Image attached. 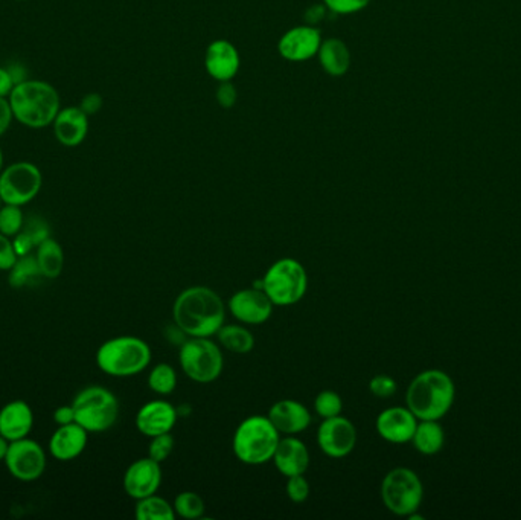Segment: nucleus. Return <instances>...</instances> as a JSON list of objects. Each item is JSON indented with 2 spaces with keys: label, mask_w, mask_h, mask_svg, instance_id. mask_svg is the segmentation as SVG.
Listing matches in <instances>:
<instances>
[{
  "label": "nucleus",
  "mask_w": 521,
  "mask_h": 520,
  "mask_svg": "<svg viewBox=\"0 0 521 520\" xmlns=\"http://www.w3.org/2000/svg\"><path fill=\"white\" fill-rule=\"evenodd\" d=\"M424 487L418 475L408 467H397L381 483V499L385 508L397 516H410L423 504Z\"/></svg>",
  "instance_id": "1a4fd4ad"
},
{
  "label": "nucleus",
  "mask_w": 521,
  "mask_h": 520,
  "mask_svg": "<svg viewBox=\"0 0 521 520\" xmlns=\"http://www.w3.org/2000/svg\"><path fill=\"white\" fill-rule=\"evenodd\" d=\"M35 258H37L38 267L43 273V278L48 280H57L60 277L63 267H65V252L61 244L57 240H44L43 243L38 244Z\"/></svg>",
  "instance_id": "a878e982"
},
{
  "label": "nucleus",
  "mask_w": 521,
  "mask_h": 520,
  "mask_svg": "<svg viewBox=\"0 0 521 520\" xmlns=\"http://www.w3.org/2000/svg\"><path fill=\"white\" fill-rule=\"evenodd\" d=\"M175 326L191 337H211L224 326L226 309L217 292L205 286L188 288L174 301Z\"/></svg>",
  "instance_id": "f257e3e1"
},
{
  "label": "nucleus",
  "mask_w": 521,
  "mask_h": 520,
  "mask_svg": "<svg viewBox=\"0 0 521 520\" xmlns=\"http://www.w3.org/2000/svg\"><path fill=\"white\" fill-rule=\"evenodd\" d=\"M287 494L294 504H302L310 498V483L307 481L305 475L288 477Z\"/></svg>",
  "instance_id": "f704fd0d"
},
{
  "label": "nucleus",
  "mask_w": 521,
  "mask_h": 520,
  "mask_svg": "<svg viewBox=\"0 0 521 520\" xmlns=\"http://www.w3.org/2000/svg\"><path fill=\"white\" fill-rule=\"evenodd\" d=\"M33 428L34 412L27 401H10L0 409V434L10 443L27 438Z\"/></svg>",
  "instance_id": "412c9836"
},
{
  "label": "nucleus",
  "mask_w": 521,
  "mask_h": 520,
  "mask_svg": "<svg viewBox=\"0 0 521 520\" xmlns=\"http://www.w3.org/2000/svg\"><path fill=\"white\" fill-rule=\"evenodd\" d=\"M25 225L22 206L6 205L4 203L0 208V233L6 237H16Z\"/></svg>",
  "instance_id": "2f4dec72"
},
{
  "label": "nucleus",
  "mask_w": 521,
  "mask_h": 520,
  "mask_svg": "<svg viewBox=\"0 0 521 520\" xmlns=\"http://www.w3.org/2000/svg\"><path fill=\"white\" fill-rule=\"evenodd\" d=\"M281 434L270 418L252 415L235 430L232 449L237 458L247 466H260L273 460Z\"/></svg>",
  "instance_id": "39448f33"
},
{
  "label": "nucleus",
  "mask_w": 521,
  "mask_h": 520,
  "mask_svg": "<svg viewBox=\"0 0 521 520\" xmlns=\"http://www.w3.org/2000/svg\"><path fill=\"white\" fill-rule=\"evenodd\" d=\"M325 5L337 14H353L369 5L370 0H323Z\"/></svg>",
  "instance_id": "4c0bfd02"
},
{
  "label": "nucleus",
  "mask_w": 521,
  "mask_h": 520,
  "mask_svg": "<svg viewBox=\"0 0 521 520\" xmlns=\"http://www.w3.org/2000/svg\"><path fill=\"white\" fill-rule=\"evenodd\" d=\"M369 390L378 398H389L397 392V382L389 375H375L370 379Z\"/></svg>",
  "instance_id": "c9c22d12"
},
{
  "label": "nucleus",
  "mask_w": 521,
  "mask_h": 520,
  "mask_svg": "<svg viewBox=\"0 0 521 520\" xmlns=\"http://www.w3.org/2000/svg\"><path fill=\"white\" fill-rule=\"evenodd\" d=\"M152 348L136 336H118L104 342L97 351L98 368L112 377L141 374L152 362Z\"/></svg>",
  "instance_id": "20e7f679"
},
{
  "label": "nucleus",
  "mask_w": 521,
  "mask_h": 520,
  "mask_svg": "<svg viewBox=\"0 0 521 520\" xmlns=\"http://www.w3.org/2000/svg\"><path fill=\"white\" fill-rule=\"evenodd\" d=\"M4 462L10 475L17 481L33 483L43 477L48 458L43 447L27 437L10 443Z\"/></svg>",
  "instance_id": "9b49d317"
},
{
  "label": "nucleus",
  "mask_w": 521,
  "mask_h": 520,
  "mask_svg": "<svg viewBox=\"0 0 521 520\" xmlns=\"http://www.w3.org/2000/svg\"><path fill=\"white\" fill-rule=\"evenodd\" d=\"M321 31L313 27H298L284 34L279 54L288 61H305L315 57L321 48Z\"/></svg>",
  "instance_id": "dca6fc26"
},
{
  "label": "nucleus",
  "mask_w": 521,
  "mask_h": 520,
  "mask_svg": "<svg viewBox=\"0 0 521 520\" xmlns=\"http://www.w3.org/2000/svg\"><path fill=\"white\" fill-rule=\"evenodd\" d=\"M12 114L29 129H44L60 112V95L50 83L27 80L19 83L8 97Z\"/></svg>",
  "instance_id": "7ed1b4c3"
},
{
  "label": "nucleus",
  "mask_w": 521,
  "mask_h": 520,
  "mask_svg": "<svg viewBox=\"0 0 521 520\" xmlns=\"http://www.w3.org/2000/svg\"><path fill=\"white\" fill-rule=\"evenodd\" d=\"M75 423L89 434H99L113 428L120 418V401L103 386H87L72 401Z\"/></svg>",
  "instance_id": "423d86ee"
},
{
  "label": "nucleus",
  "mask_w": 521,
  "mask_h": 520,
  "mask_svg": "<svg viewBox=\"0 0 521 520\" xmlns=\"http://www.w3.org/2000/svg\"><path fill=\"white\" fill-rule=\"evenodd\" d=\"M229 311L235 319L247 326H260L272 318L273 305L264 290L243 288L229 299Z\"/></svg>",
  "instance_id": "ddd939ff"
},
{
  "label": "nucleus",
  "mask_w": 521,
  "mask_h": 520,
  "mask_svg": "<svg viewBox=\"0 0 521 520\" xmlns=\"http://www.w3.org/2000/svg\"><path fill=\"white\" fill-rule=\"evenodd\" d=\"M175 423H177V411L168 401H150L137 412V430L148 438H152L156 435L169 434Z\"/></svg>",
  "instance_id": "f3484780"
},
{
  "label": "nucleus",
  "mask_w": 521,
  "mask_h": 520,
  "mask_svg": "<svg viewBox=\"0 0 521 520\" xmlns=\"http://www.w3.org/2000/svg\"><path fill=\"white\" fill-rule=\"evenodd\" d=\"M319 59L326 74L331 76H342L349 71L351 66V52L346 44L338 38H328L322 42L319 48Z\"/></svg>",
  "instance_id": "b1692460"
},
{
  "label": "nucleus",
  "mask_w": 521,
  "mask_h": 520,
  "mask_svg": "<svg viewBox=\"0 0 521 520\" xmlns=\"http://www.w3.org/2000/svg\"><path fill=\"white\" fill-rule=\"evenodd\" d=\"M180 366L197 383H211L223 373V352L209 337H191L179 352Z\"/></svg>",
  "instance_id": "6e6552de"
},
{
  "label": "nucleus",
  "mask_w": 521,
  "mask_h": 520,
  "mask_svg": "<svg viewBox=\"0 0 521 520\" xmlns=\"http://www.w3.org/2000/svg\"><path fill=\"white\" fill-rule=\"evenodd\" d=\"M456 397L455 382L440 369H427L416 375L406 394L408 407L418 420L446 417Z\"/></svg>",
  "instance_id": "f03ea898"
},
{
  "label": "nucleus",
  "mask_w": 521,
  "mask_h": 520,
  "mask_svg": "<svg viewBox=\"0 0 521 520\" xmlns=\"http://www.w3.org/2000/svg\"><path fill=\"white\" fill-rule=\"evenodd\" d=\"M54 422L57 426L74 423V422H75V412H74L72 405H65V406L57 407L54 411Z\"/></svg>",
  "instance_id": "c03bdc74"
},
{
  "label": "nucleus",
  "mask_w": 521,
  "mask_h": 520,
  "mask_svg": "<svg viewBox=\"0 0 521 520\" xmlns=\"http://www.w3.org/2000/svg\"><path fill=\"white\" fill-rule=\"evenodd\" d=\"M412 443L419 453L436 455L446 445L444 429L438 423V420H419Z\"/></svg>",
  "instance_id": "393cba45"
},
{
  "label": "nucleus",
  "mask_w": 521,
  "mask_h": 520,
  "mask_svg": "<svg viewBox=\"0 0 521 520\" xmlns=\"http://www.w3.org/2000/svg\"><path fill=\"white\" fill-rule=\"evenodd\" d=\"M160 484H162L160 462L152 460L150 456L135 461L124 475L125 493L135 500L158 493Z\"/></svg>",
  "instance_id": "4468645a"
},
{
  "label": "nucleus",
  "mask_w": 521,
  "mask_h": 520,
  "mask_svg": "<svg viewBox=\"0 0 521 520\" xmlns=\"http://www.w3.org/2000/svg\"><path fill=\"white\" fill-rule=\"evenodd\" d=\"M148 386L152 392L159 396H169L177 386V374L175 369L168 363H159L148 375Z\"/></svg>",
  "instance_id": "c756f323"
},
{
  "label": "nucleus",
  "mask_w": 521,
  "mask_h": 520,
  "mask_svg": "<svg viewBox=\"0 0 521 520\" xmlns=\"http://www.w3.org/2000/svg\"><path fill=\"white\" fill-rule=\"evenodd\" d=\"M42 278H43V273L38 267L35 255L29 254L25 255V256H19L16 264L10 271L8 281H10L12 288H22L37 284Z\"/></svg>",
  "instance_id": "cd10ccee"
},
{
  "label": "nucleus",
  "mask_w": 521,
  "mask_h": 520,
  "mask_svg": "<svg viewBox=\"0 0 521 520\" xmlns=\"http://www.w3.org/2000/svg\"><path fill=\"white\" fill-rule=\"evenodd\" d=\"M237 91H235V87L230 84L229 82L222 83V86L218 87L217 91V99L218 104L224 107V109H229V107H232L235 103H237Z\"/></svg>",
  "instance_id": "ea45409f"
},
{
  "label": "nucleus",
  "mask_w": 521,
  "mask_h": 520,
  "mask_svg": "<svg viewBox=\"0 0 521 520\" xmlns=\"http://www.w3.org/2000/svg\"><path fill=\"white\" fill-rule=\"evenodd\" d=\"M43 185V176L37 165L16 162L0 173V199L6 205L25 206L37 197Z\"/></svg>",
  "instance_id": "9d476101"
},
{
  "label": "nucleus",
  "mask_w": 521,
  "mask_h": 520,
  "mask_svg": "<svg viewBox=\"0 0 521 520\" xmlns=\"http://www.w3.org/2000/svg\"><path fill=\"white\" fill-rule=\"evenodd\" d=\"M89 432L80 424L69 423L58 426L50 439V453L55 460L69 462L86 450Z\"/></svg>",
  "instance_id": "aec40b11"
},
{
  "label": "nucleus",
  "mask_w": 521,
  "mask_h": 520,
  "mask_svg": "<svg viewBox=\"0 0 521 520\" xmlns=\"http://www.w3.org/2000/svg\"><path fill=\"white\" fill-rule=\"evenodd\" d=\"M2 169H4V153H2V148H0V173H2Z\"/></svg>",
  "instance_id": "8fccbe9b"
},
{
  "label": "nucleus",
  "mask_w": 521,
  "mask_h": 520,
  "mask_svg": "<svg viewBox=\"0 0 521 520\" xmlns=\"http://www.w3.org/2000/svg\"><path fill=\"white\" fill-rule=\"evenodd\" d=\"M217 337L228 351L235 354H247L255 348V337L245 327L223 326L218 330Z\"/></svg>",
  "instance_id": "bb28decb"
},
{
  "label": "nucleus",
  "mask_w": 521,
  "mask_h": 520,
  "mask_svg": "<svg viewBox=\"0 0 521 520\" xmlns=\"http://www.w3.org/2000/svg\"><path fill=\"white\" fill-rule=\"evenodd\" d=\"M14 114H12V104L8 98H0V136L5 135L12 127Z\"/></svg>",
  "instance_id": "a19ab883"
},
{
  "label": "nucleus",
  "mask_w": 521,
  "mask_h": 520,
  "mask_svg": "<svg viewBox=\"0 0 521 520\" xmlns=\"http://www.w3.org/2000/svg\"><path fill=\"white\" fill-rule=\"evenodd\" d=\"M206 69L217 82H230L239 69V54L234 44L217 40L206 51Z\"/></svg>",
  "instance_id": "4be33fe9"
},
{
  "label": "nucleus",
  "mask_w": 521,
  "mask_h": 520,
  "mask_svg": "<svg viewBox=\"0 0 521 520\" xmlns=\"http://www.w3.org/2000/svg\"><path fill=\"white\" fill-rule=\"evenodd\" d=\"M264 292L276 307H290L302 301L308 288L305 267L294 258H283L268 267L262 277Z\"/></svg>",
  "instance_id": "0eeeda50"
},
{
  "label": "nucleus",
  "mask_w": 521,
  "mask_h": 520,
  "mask_svg": "<svg viewBox=\"0 0 521 520\" xmlns=\"http://www.w3.org/2000/svg\"><path fill=\"white\" fill-rule=\"evenodd\" d=\"M8 447H10V441L4 435L0 434V461H5Z\"/></svg>",
  "instance_id": "09e8293b"
},
{
  "label": "nucleus",
  "mask_w": 521,
  "mask_h": 520,
  "mask_svg": "<svg viewBox=\"0 0 521 520\" xmlns=\"http://www.w3.org/2000/svg\"><path fill=\"white\" fill-rule=\"evenodd\" d=\"M323 17H325V8H322V6L317 5L313 6V8H310V10H308V12H307V16H305V19H307V22L310 23L311 27V25H315V23L321 22Z\"/></svg>",
  "instance_id": "de8ad7c7"
},
{
  "label": "nucleus",
  "mask_w": 521,
  "mask_h": 520,
  "mask_svg": "<svg viewBox=\"0 0 521 520\" xmlns=\"http://www.w3.org/2000/svg\"><path fill=\"white\" fill-rule=\"evenodd\" d=\"M16 83L12 80V74L6 67H0V98H8L12 95Z\"/></svg>",
  "instance_id": "a18cd8bd"
},
{
  "label": "nucleus",
  "mask_w": 521,
  "mask_h": 520,
  "mask_svg": "<svg viewBox=\"0 0 521 520\" xmlns=\"http://www.w3.org/2000/svg\"><path fill=\"white\" fill-rule=\"evenodd\" d=\"M52 127L55 138L60 144L65 146H80L89 131V116L80 109V106L66 107L57 114Z\"/></svg>",
  "instance_id": "5701e85b"
},
{
  "label": "nucleus",
  "mask_w": 521,
  "mask_h": 520,
  "mask_svg": "<svg viewBox=\"0 0 521 520\" xmlns=\"http://www.w3.org/2000/svg\"><path fill=\"white\" fill-rule=\"evenodd\" d=\"M12 244H14V249H16L19 256L29 255L31 254V250L35 249V244H34L33 239L23 229L20 232L17 233L16 237H12Z\"/></svg>",
  "instance_id": "79ce46f5"
},
{
  "label": "nucleus",
  "mask_w": 521,
  "mask_h": 520,
  "mask_svg": "<svg viewBox=\"0 0 521 520\" xmlns=\"http://www.w3.org/2000/svg\"><path fill=\"white\" fill-rule=\"evenodd\" d=\"M279 434L298 435L310 428L311 414L296 400H279L270 407L268 415Z\"/></svg>",
  "instance_id": "6ab92c4d"
},
{
  "label": "nucleus",
  "mask_w": 521,
  "mask_h": 520,
  "mask_svg": "<svg viewBox=\"0 0 521 520\" xmlns=\"http://www.w3.org/2000/svg\"><path fill=\"white\" fill-rule=\"evenodd\" d=\"M418 426V418L413 415L408 407H387L377 418V432L381 438L392 445H404L412 441L413 434Z\"/></svg>",
  "instance_id": "2eb2a0df"
},
{
  "label": "nucleus",
  "mask_w": 521,
  "mask_h": 520,
  "mask_svg": "<svg viewBox=\"0 0 521 520\" xmlns=\"http://www.w3.org/2000/svg\"><path fill=\"white\" fill-rule=\"evenodd\" d=\"M19 260L12 237L0 233V271L10 272Z\"/></svg>",
  "instance_id": "e433bc0d"
},
{
  "label": "nucleus",
  "mask_w": 521,
  "mask_h": 520,
  "mask_svg": "<svg viewBox=\"0 0 521 520\" xmlns=\"http://www.w3.org/2000/svg\"><path fill=\"white\" fill-rule=\"evenodd\" d=\"M2 205H4V201H2V199H0V208H2Z\"/></svg>",
  "instance_id": "3c124183"
},
{
  "label": "nucleus",
  "mask_w": 521,
  "mask_h": 520,
  "mask_svg": "<svg viewBox=\"0 0 521 520\" xmlns=\"http://www.w3.org/2000/svg\"><path fill=\"white\" fill-rule=\"evenodd\" d=\"M273 462L277 472L284 477L305 475L310 467V450L305 445L304 441H300L293 435H288L285 438L279 439L276 452L273 455Z\"/></svg>",
  "instance_id": "a211bd4d"
},
{
  "label": "nucleus",
  "mask_w": 521,
  "mask_h": 520,
  "mask_svg": "<svg viewBox=\"0 0 521 520\" xmlns=\"http://www.w3.org/2000/svg\"><path fill=\"white\" fill-rule=\"evenodd\" d=\"M6 69L12 74V80L16 83V86L19 83L27 82V67H25L22 63H16V61H14V63H10V65L6 66Z\"/></svg>",
  "instance_id": "49530a36"
},
{
  "label": "nucleus",
  "mask_w": 521,
  "mask_h": 520,
  "mask_svg": "<svg viewBox=\"0 0 521 520\" xmlns=\"http://www.w3.org/2000/svg\"><path fill=\"white\" fill-rule=\"evenodd\" d=\"M317 445L330 458H345L357 445V429L347 418H326L317 429Z\"/></svg>",
  "instance_id": "f8f14e48"
},
{
  "label": "nucleus",
  "mask_w": 521,
  "mask_h": 520,
  "mask_svg": "<svg viewBox=\"0 0 521 520\" xmlns=\"http://www.w3.org/2000/svg\"><path fill=\"white\" fill-rule=\"evenodd\" d=\"M23 231L27 232V235L33 239L35 248H37L38 244L43 243L44 240L51 237L50 226L42 218H31L29 222L23 225Z\"/></svg>",
  "instance_id": "58836bf2"
},
{
  "label": "nucleus",
  "mask_w": 521,
  "mask_h": 520,
  "mask_svg": "<svg viewBox=\"0 0 521 520\" xmlns=\"http://www.w3.org/2000/svg\"><path fill=\"white\" fill-rule=\"evenodd\" d=\"M103 107V97L99 93H87L86 97L82 98L80 109L90 116V114H98Z\"/></svg>",
  "instance_id": "37998d69"
},
{
  "label": "nucleus",
  "mask_w": 521,
  "mask_h": 520,
  "mask_svg": "<svg viewBox=\"0 0 521 520\" xmlns=\"http://www.w3.org/2000/svg\"><path fill=\"white\" fill-rule=\"evenodd\" d=\"M135 516L137 520H173L175 511L165 499L152 494L137 500Z\"/></svg>",
  "instance_id": "c85d7f7f"
},
{
  "label": "nucleus",
  "mask_w": 521,
  "mask_h": 520,
  "mask_svg": "<svg viewBox=\"0 0 521 520\" xmlns=\"http://www.w3.org/2000/svg\"><path fill=\"white\" fill-rule=\"evenodd\" d=\"M174 445H175V441H174L173 435H156V437H152L150 447H148V456L162 464L163 461L168 460L169 455L173 453Z\"/></svg>",
  "instance_id": "72a5a7b5"
},
{
  "label": "nucleus",
  "mask_w": 521,
  "mask_h": 520,
  "mask_svg": "<svg viewBox=\"0 0 521 520\" xmlns=\"http://www.w3.org/2000/svg\"><path fill=\"white\" fill-rule=\"evenodd\" d=\"M343 401L342 397L338 396L334 390H322L319 396L315 397V411L319 417L332 418L342 414Z\"/></svg>",
  "instance_id": "473e14b6"
},
{
  "label": "nucleus",
  "mask_w": 521,
  "mask_h": 520,
  "mask_svg": "<svg viewBox=\"0 0 521 520\" xmlns=\"http://www.w3.org/2000/svg\"><path fill=\"white\" fill-rule=\"evenodd\" d=\"M174 511L183 519H200L205 515V502L200 494L183 492L174 500Z\"/></svg>",
  "instance_id": "7c9ffc66"
}]
</instances>
